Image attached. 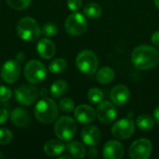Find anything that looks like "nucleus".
Segmentation results:
<instances>
[{
	"mask_svg": "<svg viewBox=\"0 0 159 159\" xmlns=\"http://www.w3.org/2000/svg\"><path fill=\"white\" fill-rule=\"evenodd\" d=\"M131 61L137 69L148 70L154 68L159 62L158 50L149 45L138 46L131 53Z\"/></svg>",
	"mask_w": 159,
	"mask_h": 159,
	"instance_id": "1",
	"label": "nucleus"
},
{
	"mask_svg": "<svg viewBox=\"0 0 159 159\" xmlns=\"http://www.w3.org/2000/svg\"><path fill=\"white\" fill-rule=\"evenodd\" d=\"M34 114L35 118L40 123L50 124L57 119L59 115V108L53 100L44 97L35 104Z\"/></svg>",
	"mask_w": 159,
	"mask_h": 159,
	"instance_id": "2",
	"label": "nucleus"
},
{
	"mask_svg": "<svg viewBox=\"0 0 159 159\" xmlns=\"http://www.w3.org/2000/svg\"><path fill=\"white\" fill-rule=\"evenodd\" d=\"M18 35L26 42H34L40 37L41 29L33 18L24 17L17 23Z\"/></svg>",
	"mask_w": 159,
	"mask_h": 159,
	"instance_id": "3",
	"label": "nucleus"
},
{
	"mask_svg": "<svg viewBox=\"0 0 159 159\" xmlns=\"http://www.w3.org/2000/svg\"><path fill=\"white\" fill-rule=\"evenodd\" d=\"M54 132L60 140L63 142H68L72 140L75 135L76 124L72 117L61 116L57 120L55 124Z\"/></svg>",
	"mask_w": 159,
	"mask_h": 159,
	"instance_id": "4",
	"label": "nucleus"
},
{
	"mask_svg": "<svg viewBox=\"0 0 159 159\" xmlns=\"http://www.w3.org/2000/svg\"><path fill=\"white\" fill-rule=\"evenodd\" d=\"M23 74L29 83L37 84L46 78L47 70L45 65L40 61L31 60L25 64Z\"/></svg>",
	"mask_w": 159,
	"mask_h": 159,
	"instance_id": "5",
	"label": "nucleus"
},
{
	"mask_svg": "<svg viewBox=\"0 0 159 159\" xmlns=\"http://www.w3.org/2000/svg\"><path fill=\"white\" fill-rule=\"evenodd\" d=\"M76 67L85 75H92L98 68V58L91 50H82L76 57Z\"/></svg>",
	"mask_w": 159,
	"mask_h": 159,
	"instance_id": "6",
	"label": "nucleus"
},
{
	"mask_svg": "<svg viewBox=\"0 0 159 159\" xmlns=\"http://www.w3.org/2000/svg\"><path fill=\"white\" fill-rule=\"evenodd\" d=\"M87 20L83 14L78 12H74L65 20V30L66 32L74 36L82 34L87 29Z\"/></svg>",
	"mask_w": 159,
	"mask_h": 159,
	"instance_id": "7",
	"label": "nucleus"
},
{
	"mask_svg": "<svg viewBox=\"0 0 159 159\" xmlns=\"http://www.w3.org/2000/svg\"><path fill=\"white\" fill-rule=\"evenodd\" d=\"M37 97L38 89L34 85L23 84L18 87L15 90L16 101L23 106L32 105L37 100Z\"/></svg>",
	"mask_w": 159,
	"mask_h": 159,
	"instance_id": "8",
	"label": "nucleus"
},
{
	"mask_svg": "<svg viewBox=\"0 0 159 159\" xmlns=\"http://www.w3.org/2000/svg\"><path fill=\"white\" fill-rule=\"evenodd\" d=\"M135 130V125L132 119L123 118L115 123L112 128V134L119 140H127L130 138Z\"/></svg>",
	"mask_w": 159,
	"mask_h": 159,
	"instance_id": "9",
	"label": "nucleus"
},
{
	"mask_svg": "<svg viewBox=\"0 0 159 159\" xmlns=\"http://www.w3.org/2000/svg\"><path fill=\"white\" fill-rule=\"evenodd\" d=\"M152 152V143L147 139H139L129 147V155L132 159H147Z\"/></svg>",
	"mask_w": 159,
	"mask_h": 159,
	"instance_id": "10",
	"label": "nucleus"
},
{
	"mask_svg": "<svg viewBox=\"0 0 159 159\" xmlns=\"http://www.w3.org/2000/svg\"><path fill=\"white\" fill-rule=\"evenodd\" d=\"M20 75V63L16 60L7 61L1 70V77L8 84L15 83Z\"/></svg>",
	"mask_w": 159,
	"mask_h": 159,
	"instance_id": "11",
	"label": "nucleus"
},
{
	"mask_svg": "<svg viewBox=\"0 0 159 159\" xmlns=\"http://www.w3.org/2000/svg\"><path fill=\"white\" fill-rule=\"evenodd\" d=\"M116 109L110 102H101L97 107L96 116L98 119L103 124H111L116 117Z\"/></svg>",
	"mask_w": 159,
	"mask_h": 159,
	"instance_id": "12",
	"label": "nucleus"
},
{
	"mask_svg": "<svg viewBox=\"0 0 159 159\" xmlns=\"http://www.w3.org/2000/svg\"><path fill=\"white\" fill-rule=\"evenodd\" d=\"M75 117L81 124H89L94 121L96 113L91 106L88 104H81L75 108Z\"/></svg>",
	"mask_w": 159,
	"mask_h": 159,
	"instance_id": "13",
	"label": "nucleus"
},
{
	"mask_svg": "<svg viewBox=\"0 0 159 159\" xmlns=\"http://www.w3.org/2000/svg\"><path fill=\"white\" fill-rule=\"evenodd\" d=\"M81 138L85 144L89 146H96L101 141V132L97 127L89 125L82 129Z\"/></svg>",
	"mask_w": 159,
	"mask_h": 159,
	"instance_id": "14",
	"label": "nucleus"
},
{
	"mask_svg": "<svg viewBox=\"0 0 159 159\" xmlns=\"http://www.w3.org/2000/svg\"><path fill=\"white\" fill-rule=\"evenodd\" d=\"M102 154L106 159H120L124 155V148L119 142L111 140L105 143Z\"/></svg>",
	"mask_w": 159,
	"mask_h": 159,
	"instance_id": "15",
	"label": "nucleus"
},
{
	"mask_svg": "<svg viewBox=\"0 0 159 159\" xmlns=\"http://www.w3.org/2000/svg\"><path fill=\"white\" fill-rule=\"evenodd\" d=\"M129 89L124 85L116 86L115 88H113L110 93V98L112 102L117 106H122L127 103L129 99Z\"/></svg>",
	"mask_w": 159,
	"mask_h": 159,
	"instance_id": "16",
	"label": "nucleus"
},
{
	"mask_svg": "<svg viewBox=\"0 0 159 159\" xmlns=\"http://www.w3.org/2000/svg\"><path fill=\"white\" fill-rule=\"evenodd\" d=\"M10 120L15 126L19 128H26L31 123L29 113L21 107H18L11 112Z\"/></svg>",
	"mask_w": 159,
	"mask_h": 159,
	"instance_id": "17",
	"label": "nucleus"
},
{
	"mask_svg": "<svg viewBox=\"0 0 159 159\" xmlns=\"http://www.w3.org/2000/svg\"><path fill=\"white\" fill-rule=\"evenodd\" d=\"M36 50L41 58L48 60L55 55L56 48H55V44L51 40L48 38H43L37 42Z\"/></svg>",
	"mask_w": 159,
	"mask_h": 159,
	"instance_id": "18",
	"label": "nucleus"
},
{
	"mask_svg": "<svg viewBox=\"0 0 159 159\" xmlns=\"http://www.w3.org/2000/svg\"><path fill=\"white\" fill-rule=\"evenodd\" d=\"M43 149L46 155L49 157H56L61 155L66 149V145L58 140H50L44 144Z\"/></svg>",
	"mask_w": 159,
	"mask_h": 159,
	"instance_id": "19",
	"label": "nucleus"
},
{
	"mask_svg": "<svg viewBox=\"0 0 159 159\" xmlns=\"http://www.w3.org/2000/svg\"><path fill=\"white\" fill-rule=\"evenodd\" d=\"M68 90V84L61 79L56 80L50 87L49 93L53 98H60L63 96Z\"/></svg>",
	"mask_w": 159,
	"mask_h": 159,
	"instance_id": "20",
	"label": "nucleus"
},
{
	"mask_svg": "<svg viewBox=\"0 0 159 159\" xmlns=\"http://www.w3.org/2000/svg\"><path fill=\"white\" fill-rule=\"evenodd\" d=\"M115 72L110 67H102L96 74V79L102 84H108L115 78Z\"/></svg>",
	"mask_w": 159,
	"mask_h": 159,
	"instance_id": "21",
	"label": "nucleus"
},
{
	"mask_svg": "<svg viewBox=\"0 0 159 159\" xmlns=\"http://www.w3.org/2000/svg\"><path fill=\"white\" fill-rule=\"evenodd\" d=\"M66 149L68 150L69 154L73 157L75 158H82L86 155V148L85 146L78 142H72L69 144L66 145Z\"/></svg>",
	"mask_w": 159,
	"mask_h": 159,
	"instance_id": "22",
	"label": "nucleus"
},
{
	"mask_svg": "<svg viewBox=\"0 0 159 159\" xmlns=\"http://www.w3.org/2000/svg\"><path fill=\"white\" fill-rule=\"evenodd\" d=\"M84 13L88 18L98 19L102 15V7L97 3H89L84 7Z\"/></svg>",
	"mask_w": 159,
	"mask_h": 159,
	"instance_id": "23",
	"label": "nucleus"
},
{
	"mask_svg": "<svg viewBox=\"0 0 159 159\" xmlns=\"http://www.w3.org/2000/svg\"><path fill=\"white\" fill-rule=\"evenodd\" d=\"M66 68H67L66 61L62 58H58L53 60L48 65V70L53 74H61L66 70Z\"/></svg>",
	"mask_w": 159,
	"mask_h": 159,
	"instance_id": "24",
	"label": "nucleus"
},
{
	"mask_svg": "<svg viewBox=\"0 0 159 159\" xmlns=\"http://www.w3.org/2000/svg\"><path fill=\"white\" fill-rule=\"evenodd\" d=\"M136 123L139 129H141L142 130H145V131L152 129V128L154 127V120L148 115L139 116L136 119Z\"/></svg>",
	"mask_w": 159,
	"mask_h": 159,
	"instance_id": "25",
	"label": "nucleus"
},
{
	"mask_svg": "<svg viewBox=\"0 0 159 159\" xmlns=\"http://www.w3.org/2000/svg\"><path fill=\"white\" fill-rule=\"evenodd\" d=\"M88 99L92 103H100L103 100V93L97 88H92L88 92Z\"/></svg>",
	"mask_w": 159,
	"mask_h": 159,
	"instance_id": "26",
	"label": "nucleus"
},
{
	"mask_svg": "<svg viewBox=\"0 0 159 159\" xmlns=\"http://www.w3.org/2000/svg\"><path fill=\"white\" fill-rule=\"evenodd\" d=\"M57 33H58V27L55 23L52 22H48L44 24L43 27L41 28V34H43L48 37L54 36L57 34Z\"/></svg>",
	"mask_w": 159,
	"mask_h": 159,
	"instance_id": "27",
	"label": "nucleus"
},
{
	"mask_svg": "<svg viewBox=\"0 0 159 159\" xmlns=\"http://www.w3.org/2000/svg\"><path fill=\"white\" fill-rule=\"evenodd\" d=\"M7 2L9 5V7L16 10L25 9L31 4V0H7Z\"/></svg>",
	"mask_w": 159,
	"mask_h": 159,
	"instance_id": "28",
	"label": "nucleus"
},
{
	"mask_svg": "<svg viewBox=\"0 0 159 159\" xmlns=\"http://www.w3.org/2000/svg\"><path fill=\"white\" fill-rule=\"evenodd\" d=\"M60 109L64 113H70L75 109V102L70 98H63L59 102Z\"/></svg>",
	"mask_w": 159,
	"mask_h": 159,
	"instance_id": "29",
	"label": "nucleus"
},
{
	"mask_svg": "<svg viewBox=\"0 0 159 159\" xmlns=\"http://www.w3.org/2000/svg\"><path fill=\"white\" fill-rule=\"evenodd\" d=\"M13 138L12 132L8 129H0V144L6 145L11 142Z\"/></svg>",
	"mask_w": 159,
	"mask_h": 159,
	"instance_id": "30",
	"label": "nucleus"
},
{
	"mask_svg": "<svg viewBox=\"0 0 159 159\" xmlns=\"http://www.w3.org/2000/svg\"><path fill=\"white\" fill-rule=\"evenodd\" d=\"M12 96V91L6 86H0V102H7Z\"/></svg>",
	"mask_w": 159,
	"mask_h": 159,
	"instance_id": "31",
	"label": "nucleus"
},
{
	"mask_svg": "<svg viewBox=\"0 0 159 159\" xmlns=\"http://www.w3.org/2000/svg\"><path fill=\"white\" fill-rule=\"evenodd\" d=\"M67 6L70 10L77 11L82 7V0H67Z\"/></svg>",
	"mask_w": 159,
	"mask_h": 159,
	"instance_id": "32",
	"label": "nucleus"
},
{
	"mask_svg": "<svg viewBox=\"0 0 159 159\" xmlns=\"http://www.w3.org/2000/svg\"><path fill=\"white\" fill-rule=\"evenodd\" d=\"M8 111L6 108H0V124H4L8 118Z\"/></svg>",
	"mask_w": 159,
	"mask_h": 159,
	"instance_id": "33",
	"label": "nucleus"
},
{
	"mask_svg": "<svg viewBox=\"0 0 159 159\" xmlns=\"http://www.w3.org/2000/svg\"><path fill=\"white\" fill-rule=\"evenodd\" d=\"M151 39H152V42H153V44H154L155 46L159 47V31L155 32V33L153 34Z\"/></svg>",
	"mask_w": 159,
	"mask_h": 159,
	"instance_id": "34",
	"label": "nucleus"
},
{
	"mask_svg": "<svg viewBox=\"0 0 159 159\" xmlns=\"http://www.w3.org/2000/svg\"><path fill=\"white\" fill-rule=\"evenodd\" d=\"M24 59H25V56H24V53L23 52H19L18 55L16 56V61H19L20 63L24 61Z\"/></svg>",
	"mask_w": 159,
	"mask_h": 159,
	"instance_id": "35",
	"label": "nucleus"
},
{
	"mask_svg": "<svg viewBox=\"0 0 159 159\" xmlns=\"http://www.w3.org/2000/svg\"><path fill=\"white\" fill-rule=\"evenodd\" d=\"M89 156L90 157H92V158H95V157H97V150L94 148V146H92V148L89 150Z\"/></svg>",
	"mask_w": 159,
	"mask_h": 159,
	"instance_id": "36",
	"label": "nucleus"
},
{
	"mask_svg": "<svg viewBox=\"0 0 159 159\" xmlns=\"http://www.w3.org/2000/svg\"><path fill=\"white\" fill-rule=\"evenodd\" d=\"M154 116H155L156 121L159 124V106L155 110V112H154Z\"/></svg>",
	"mask_w": 159,
	"mask_h": 159,
	"instance_id": "37",
	"label": "nucleus"
},
{
	"mask_svg": "<svg viewBox=\"0 0 159 159\" xmlns=\"http://www.w3.org/2000/svg\"><path fill=\"white\" fill-rule=\"evenodd\" d=\"M47 94H48V90L46 89H41V90H40V95L41 96H47Z\"/></svg>",
	"mask_w": 159,
	"mask_h": 159,
	"instance_id": "38",
	"label": "nucleus"
},
{
	"mask_svg": "<svg viewBox=\"0 0 159 159\" xmlns=\"http://www.w3.org/2000/svg\"><path fill=\"white\" fill-rule=\"evenodd\" d=\"M65 158L71 159L72 158V157H68V156H62V157H60V159H65Z\"/></svg>",
	"mask_w": 159,
	"mask_h": 159,
	"instance_id": "39",
	"label": "nucleus"
},
{
	"mask_svg": "<svg viewBox=\"0 0 159 159\" xmlns=\"http://www.w3.org/2000/svg\"><path fill=\"white\" fill-rule=\"evenodd\" d=\"M155 4H156V6L159 8V0H155Z\"/></svg>",
	"mask_w": 159,
	"mask_h": 159,
	"instance_id": "40",
	"label": "nucleus"
},
{
	"mask_svg": "<svg viewBox=\"0 0 159 159\" xmlns=\"http://www.w3.org/2000/svg\"><path fill=\"white\" fill-rule=\"evenodd\" d=\"M1 158H4V156H3V154H2V153L0 152V159H1Z\"/></svg>",
	"mask_w": 159,
	"mask_h": 159,
	"instance_id": "41",
	"label": "nucleus"
}]
</instances>
